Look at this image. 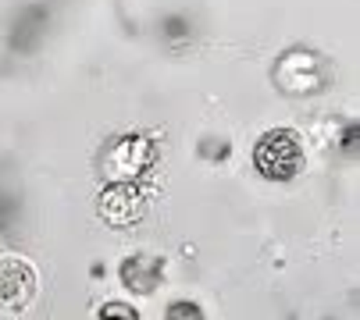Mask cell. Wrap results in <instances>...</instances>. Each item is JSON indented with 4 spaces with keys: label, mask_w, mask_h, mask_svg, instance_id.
Here are the masks:
<instances>
[{
    "label": "cell",
    "mask_w": 360,
    "mask_h": 320,
    "mask_svg": "<svg viewBox=\"0 0 360 320\" xmlns=\"http://www.w3.org/2000/svg\"><path fill=\"white\" fill-rule=\"evenodd\" d=\"M253 168L271 182H289L303 171V139L289 128H275L257 139Z\"/></svg>",
    "instance_id": "6da1fadb"
},
{
    "label": "cell",
    "mask_w": 360,
    "mask_h": 320,
    "mask_svg": "<svg viewBox=\"0 0 360 320\" xmlns=\"http://www.w3.org/2000/svg\"><path fill=\"white\" fill-rule=\"evenodd\" d=\"M36 271L22 256H4L0 260V309L22 313L36 299Z\"/></svg>",
    "instance_id": "7a4b0ae2"
},
{
    "label": "cell",
    "mask_w": 360,
    "mask_h": 320,
    "mask_svg": "<svg viewBox=\"0 0 360 320\" xmlns=\"http://www.w3.org/2000/svg\"><path fill=\"white\" fill-rule=\"evenodd\" d=\"M122 281L136 292V295H150L161 281V260L153 256H129L122 263Z\"/></svg>",
    "instance_id": "3957f363"
},
{
    "label": "cell",
    "mask_w": 360,
    "mask_h": 320,
    "mask_svg": "<svg viewBox=\"0 0 360 320\" xmlns=\"http://www.w3.org/2000/svg\"><path fill=\"white\" fill-rule=\"evenodd\" d=\"M168 320H207V316H203V309L196 302L182 299V302H172L168 306Z\"/></svg>",
    "instance_id": "277c9868"
},
{
    "label": "cell",
    "mask_w": 360,
    "mask_h": 320,
    "mask_svg": "<svg viewBox=\"0 0 360 320\" xmlns=\"http://www.w3.org/2000/svg\"><path fill=\"white\" fill-rule=\"evenodd\" d=\"M100 320H139V313L129 302H104L100 306Z\"/></svg>",
    "instance_id": "5b68a950"
}]
</instances>
